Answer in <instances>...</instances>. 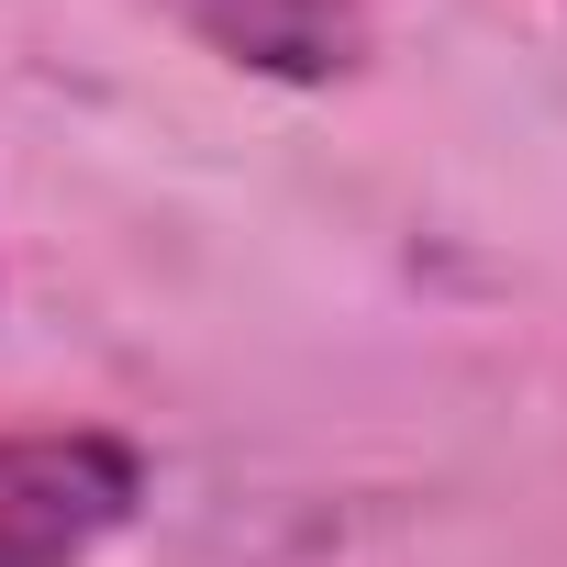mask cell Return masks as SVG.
Returning a JSON list of instances; mask_svg holds the SVG:
<instances>
[{
    "mask_svg": "<svg viewBox=\"0 0 567 567\" xmlns=\"http://www.w3.org/2000/svg\"><path fill=\"white\" fill-rule=\"evenodd\" d=\"M145 512V456L123 434H0V567H90Z\"/></svg>",
    "mask_w": 567,
    "mask_h": 567,
    "instance_id": "1",
    "label": "cell"
},
{
    "mask_svg": "<svg viewBox=\"0 0 567 567\" xmlns=\"http://www.w3.org/2000/svg\"><path fill=\"white\" fill-rule=\"evenodd\" d=\"M189 23L234 56V68H267V79H334L357 68V0H189Z\"/></svg>",
    "mask_w": 567,
    "mask_h": 567,
    "instance_id": "2",
    "label": "cell"
}]
</instances>
